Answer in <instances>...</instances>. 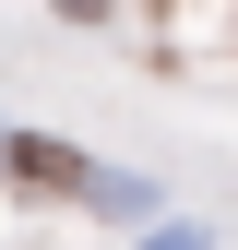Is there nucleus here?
Wrapping results in <instances>:
<instances>
[{
    "label": "nucleus",
    "mask_w": 238,
    "mask_h": 250,
    "mask_svg": "<svg viewBox=\"0 0 238 250\" xmlns=\"http://www.w3.org/2000/svg\"><path fill=\"white\" fill-rule=\"evenodd\" d=\"M0 167H12L24 191H60V203H107V214H155V191H143V179H107L96 155L48 143V131H0Z\"/></svg>",
    "instance_id": "obj_1"
},
{
    "label": "nucleus",
    "mask_w": 238,
    "mask_h": 250,
    "mask_svg": "<svg viewBox=\"0 0 238 250\" xmlns=\"http://www.w3.org/2000/svg\"><path fill=\"white\" fill-rule=\"evenodd\" d=\"M143 250H202V238H191V227H155V238H143Z\"/></svg>",
    "instance_id": "obj_2"
},
{
    "label": "nucleus",
    "mask_w": 238,
    "mask_h": 250,
    "mask_svg": "<svg viewBox=\"0 0 238 250\" xmlns=\"http://www.w3.org/2000/svg\"><path fill=\"white\" fill-rule=\"evenodd\" d=\"M60 12H72V24H96V12H107V0H60Z\"/></svg>",
    "instance_id": "obj_3"
}]
</instances>
